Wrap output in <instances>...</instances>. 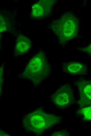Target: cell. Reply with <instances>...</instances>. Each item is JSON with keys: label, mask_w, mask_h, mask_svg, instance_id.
I'll return each instance as SVG.
<instances>
[{"label": "cell", "mask_w": 91, "mask_h": 136, "mask_svg": "<svg viewBox=\"0 0 91 136\" xmlns=\"http://www.w3.org/2000/svg\"><path fill=\"white\" fill-rule=\"evenodd\" d=\"M69 133L65 131H62L55 133L52 136H69Z\"/></svg>", "instance_id": "11"}, {"label": "cell", "mask_w": 91, "mask_h": 136, "mask_svg": "<svg viewBox=\"0 0 91 136\" xmlns=\"http://www.w3.org/2000/svg\"><path fill=\"white\" fill-rule=\"evenodd\" d=\"M62 68L64 72L73 75H83L87 71V66L85 64L77 62L64 63Z\"/></svg>", "instance_id": "7"}, {"label": "cell", "mask_w": 91, "mask_h": 136, "mask_svg": "<svg viewBox=\"0 0 91 136\" xmlns=\"http://www.w3.org/2000/svg\"><path fill=\"white\" fill-rule=\"evenodd\" d=\"M51 99L53 103L59 107L63 108L69 106L74 101L72 87L68 84H63L52 95Z\"/></svg>", "instance_id": "4"}, {"label": "cell", "mask_w": 91, "mask_h": 136, "mask_svg": "<svg viewBox=\"0 0 91 136\" xmlns=\"http://www.w3.org/2000/svg\"><path fill=\"white\" fill-rule=\"evenodd\" d=\"M55 2V0H42L36 2L32 7L31 16L39 19L48 16L51 13Z\"/></svg>", "instance_id": "6"}, {"label": "cell", "mask_w": 91, "mask_h": 136, "mask_svg": "<svg viewBox=\"0 0 91 136\" xmlns=\"http://www.w3.org/2000/svg\"><path fill=\"white\" fill-rule=\"evenodd\" d=\"M79 49L81 51L88 55H91V43L88 46Z\"/></svg>", "instance_id": "10"}, {"label": "cell", "mask_w": 91, "mask_h": 136, "mask_svg": "<svg viewBox=\"0 0 91 136\" xmlns=\"http://www.w3.org/2000/svg\"><path fill=\"white\" fill-rule=\"evenodd\" d=\"M79 94L78 103L81 107L91 105V79L81 77L75 82Z\"/></svg>", "instance_id": "5"}, {"label": "cell", "mask_w": 91, "mask_h": 136, "mask_svg": "<svg viewBox=\"0 0 91 136\" xmlns=\"http://www.w3.org/2000/svg\"><path fill=\"white\" fill-rule=\"evenodd\" d=\"M22 125L28 132L40 135L47 130L59 123L61 118L54 114L48 113L41 109L24 116Z\"/></svg>", "instance_id": "2"}, {"label": "cell", "mask_w": 91, "mask_h": 136, "mask_svg": "<svg viewBox=\"0 0 91 136\" xmlns=\"http://www.w3.org/2000/svg\"><path fill=\"white\" fill-rule=\"evenodd\" d=\"M49 28L55 35L58 43L62 46L78 34L79 19L74 13L69 11L53 20Z\"/></svg>", "instance_id": "1"}, {"label": "cell", "mask_w": 91, "mask_h": 136, "mask_svg": "<svg viewBox=\"0 0 91 136\" xmlns=\"http://www.w3.org/2000/svg\"><path fill=\"white\" fill-rule=\"evenodd\" d=\"M50 70L49 65L45 54L41 51L30 59L22 75L37 85L48 76Z\"/></svg>", "instance_id": "3"}, {"label": "cell", "mask_w": 91, "mask_h": 136, "mask_svg": "<svg viewBox=\"0 0 91 136\" xmlns=\"http://www.w3.org/2000/svg\"><path fill=\"white\" fill-rule=\"evenodd\" d=\"M80 112L85 120H91V105L80 110Z\"/></svg>", "instance_id": "9"}, {"label": "cell", "mask_w": 91, "mask_h": 136, "mask_svg": "<svg viewBox=\"0 0 91 136\" xmlns=\"http://www.w3.org/2000/svg\"><path fill=\"white\" fill-rule=\"evenodd\" d=\"M32 43L29 38L23 35L17 37L15 49V54L17 55H23L30 50Z\"/></svg>", "instance_id": "8"}]
</instances>
